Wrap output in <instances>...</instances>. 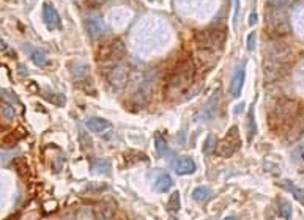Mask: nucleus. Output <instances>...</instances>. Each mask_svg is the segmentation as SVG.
I'll return each mask as SVG.
<instances>
[{"mask_svg": "<svg viewBox=\"0 0 304 220\" xmlns=\"http://www.w3.org/2000/svg\"><path fill=\"white\" fill-rule=\"evenodd\" d=\"M196 77V64L193 59H185L170 72L169 80L166 84V97L167 99H178L191 88Z\"/></svg>", "mask_w": 304, "mask_h": 220, "instance_id": "nucleus-1", "label": "nucleus"}, {"mask_svg": "<svg viewBox=\"0 0 304 220\" xmlns=\"http://www.w3.org/2000/svg\"><path fill=\"white\" fill-rule=\"evenodd\" d=\"M227 39V33L224 29H206V30H201L197 31L194 36L196 46L201 52L205 54H216L221 52L224 49V44H226Z\"/></svg>", "mask_w": 304, "mask_h": 220, "instance_id": "nucleus-2", "label": "nucleus"}, {"mask_svg": "<svg viewBox=\"0 0 304 220\" xmlns=\"http://www.w3.org/2000/svg\"><path fill=\"white\" fill-rule=\"evenodd\" d=\"M265 31L274 38H281L290 33V16L285 11V8L268 6V11L265 14Z\"/></svg>", "mask_w": 304, "mask_h": 220, "instance_id": "nucleus-3", "label": "nucleus"}, {"mask_svg": "<svg viewBox=\"0 0 304 220\" xmlns=\"http://www.w3.org/2000/svg\"><path fill=\"white\" fill-rule=\"evenodd\" d=\"M126 55V47H125V43L122 41V39H110V41L104 43L100 51L97 54V60L98 63L101 64L102 68H106L107 72L115 66V64H118L120 62H122L125 59ZM106 72V74H107Z\"/></svg>", "mask_w": 304, "mask_h": 220, "instance_id": "nucleus-4", "label": "nucleus"}, {"mask_svg": "<svg viewBox=\"0 0 304 220\" xmlns=\"http://www.w3.org/2000/svg\"><path fill=\"white\" fill-rule=\"evenodd\" d=\"M156 85V77L155 72L153 74H147L145 79L139 84V87L135 88V92L130 97V105L133 109H142L150 102L151 99V93H153Z\"/></svg>", "mask_w": 304, "mask_h": 220, "instance_id": "nucleus-5", "label": "nucleus"}, {"mask_svg": "<svg viewBox=\"0 0 304 220\" xmlns=\"http://www.w3.org/2000/svg\"><path fill=\"white\" fill-rule=\"evenodd\" d=\"M292 57V49L289 44L279 39H271L268 44H265V62L285 64Z\"/></svg>", "mask_w": 304, "mask_h": 220, "instance_id": "nucleus-6", "label": "nucleus"}, {"mask_svg": "<svg viewBox=\"0 0 304 220\" xmlns=\"http://www.w3.org/2000/svg\"><path fill=\"white\" fill-rule=\"evenodd\" d=\"M241 148V138H239V132L236 126H232L226 137L218 143V154L222 157H230Z\"/></svg>", "mask_w": 304, "mask_h": 220, "instance_id": "nucleus-7", "label": "nucleus"}, {"mask_svg": "<svg viewBox=\"0 0 304 220\" xmlns=\"http://www.w3.org/2000/svg\"><path fill=\"white\" fill-rule=\"evenodd\" d=\"M84 29L92 39H98L107 31V26L100 14H90L84 19Z\"/></svg>", "mask_w": 304, "mask_h": 220, "instance_id": "nucleus-8", "label": "nucleus"}, {"mask_svg": "<svg viewBox=\"0 0 304 220\" xmlns=\"http://www.w3.org/2000/svg\"><path fill=\"white\" fill-rule=\"evenodd\" d=\"M128 79H130V68H128V64H125L123 62L115 64V66L107 72L109 84L115 90L123 88L128 82Z\"/></svg>", "mask_w": 304, "mask_h": 220, "instance_id": "nucleus-9", "label": "nucleus"}, {"mask_svg": "<svg viewBox=\"0 0 304 220\" xmlns=\"http://www.w3.org/2000/svg\"><path fill=\"white\" fill-rule=\"evenodd\" d=\"M219 102H221V88L216 90V92L210 96V99L205 102V105L202 107L201 113H199L197 120H202V121L213 120L216 117V113H218Z\"/></svg>", "mask_w": 304, "mask_h": 220, "instance_id": "nucleus-10", "label": "nucleus"}, {"mask_svg": "<svg viewBox=\"0 0 304 220\" xmlns=\"http://www.w3.org/2000/svg\"><path fill=\"white\" fill-rule=\"evenodd\" d=\"M117 206L110 201H101L98 205L93 206L92 216L93 220H114L115 213H117Z\"/></svg>", "mask_w": 304, "mask_h": 220, "instance_id": "nucleus-11", "label": "nucleus"}, {"mask_svg": "<svg viewBox=\"0 0 304 220\" xmlns=\"http://www.w3.org/2000/svg\"><path fill=\"white\" fill-rule=\"evenodd\" d=\"M244 79H246V66L241 64V66H238L234 72V76H232V80L229 84V93L234 96V97H238L241 94V90H243V85H244Z\"/></svg>", "mask_w": 304, "mask_h": 220, "instance_id": "nucleus-12", "label": "nucleus"}, {"mask_svg": "<svg viewBox=\"0 0 304 220\" xmlns=\"http://www.w3.org/2000/svg\"><path fill=\"white\" fill-rule=\"evenodd\" d=\"M43 21L49 29H60L62 27L59 11L55 10V6L52 3L43 5Z\"/></svg>", "mask_w": 304, "mask_h": 220, "instance_id": "nucleus-13", "label": "nucleus"}, {"mask_svg": "<svg viewBox=\"0 0 304 220\" xmlns=\"http://www.w3.org/2000/svg\"><path fill=\"white\" fill-rule=\"evenodd\" d=\"M68 68H69L71 76H73V79L77 80V82H81V80H84L87 76H89V72H90L89 64L84 63V62H79V60L71 62V63L68 64Z\"/></svg>", "mask_w": 304, "mask_h": 220, "instance_id": "nucleus-14", "label": "nucleus"}, {"mask_svg": "<svg viewBox=\"0 0 304 220\" xmlns=\"http://www.w3.org/2000/svg\"><path fill=\"white\" fill-rule=\"evenodd\" d=\"M277 186H281L284 190L289 192L292 197L300 203V205L304 206V187H298L295 183L289 181V179H284V181L277 183Z\"/></svg>", "mask_w": 304, "mask_h": 220, "instance_id": "nucleus-15", "label": "nucleus"}, {"mask_svg": "<svg viewBox=\"0 0 304 220\" xmlns=\"http://www.w3.org/2000/svg\"><path fill=\"white\" fill-rule=\"evenodd\" d=\"M197 170V165L194 159L191 156H183L177 160V165H175V172L178 175H193Z\"/></svg>", "mask_w": 304, "mask_h": 220, "instance_id": "nucleus-16", "label": "nucleus"}, {"mask_svg": "<svg viewBox=\"0 0 304 220\" xmlns=\"http://www.w3.org/2000/svg\"><path fill=\"white\" fill-rule=\"evenodd\" d=\"M84 125H85V127L89 129V131H92V132H102V131H106V129L110 127L109 121L104 120V118H100V117H90V118H87Z\"/></svg>", "mask_w": 304, "mask_h": 220, "instance_id": "nucleus-17", "label": "nucleus"}, {"mask_svg": "<svg viewBox=\"0 0 304 220\" xmlns=\"http://www.w3.org/2000/svg\"><path fill=\"white\" fill-rule=\"evenodd\" d=\"M172 186H173L172 178L167 175V173H161V175L156 178V181H155V184H153V189H155V192H158V193H166Z\"/></svg>", "mask_w": 304, "mask_h": 220, "instance_id": "nucleus-18", "label": "nucleus"}, {"mask_svg": "<svg viewBox=\"0 0 304 220\" xmlns=\"http://www.w3.org/2000/svg\"><path fill=\"white\" fill-rule=\"evenodd\" d=\"M276 206H277V216L284 219V220H290L292 219V214H293V208L289 201H287L285 198L279 197L276 200Z\"/></svg>", "mask_w": 304, "mask_h": 220, "instance_id": "nucleus-19", "label": "nucleus"}, {"mask_svg": "<svg viewBox=\"0 0 304 220\" xmlns=\"http://www.w3.org/2000/svg\"><path fill=\"white\" fill-rule=\"evenodd\" d=\"M26 52H29L32 62H34L36 66H44V64L47 63L46 54L43 51H39V49H35L32 46H26Z\"/></svg>", "mask_w": 304, "mask_h": 220, "instance_id": "nucleus-20", "label": "nucleus"}, {"mask_svg": "<svg viewBox=\"0 0 304 220\" xmlns=\"http://www.w3.org/2000/svg\"><path fill=\"white\" fill-rule=\"evenodd\" d=\"M90 170L98 175H107L110 172V162L107 159H95L90 165Z\"/></svg>", "mask_w": 304, "mask_h": 220, "instance_id": "nucleus-21", "label": "nucleus"}, {"mask_svg": "<svg viewBox=\"0 0 304 220\" xmlns=\"http://www.w3.org/2000/svg\"><path fill=\"white\" fill-rule=\"evenodd\" d=\"M180 206H181L180 192H178V190H175V192H172V195L169 197V200H167L166 209H167V213L175 214V213H178V211H180Z\"/></svg>", "mask_w": 304, "mask_h": 220, "instance_id": "nucleus-22", "label": "nucleus"}, {"mask_svg": "<svg viewBox=\"0 0 304 220\" xmlns=\"http://www.w3.org/2000/svg\"><path fill=\"white\" fill-rule=\"evenodd\" d=\"M292 160L295 165L303 167L304 168V142L297 145L292 151Z\"/></svg>", "mask_w": 304, "mask_h": 220, "instance_id": "nucleus-23", "label": "nucleus"}, {"mask_svg": "<svg viewBox=\"0 0 304 220\" xmlns=\"http://www.w3.org/2000/svg\"><path fill=\"white\" fill-rule=\"evenodd\" d=\"M216 148H218V138H216L214 134H208L206 138L203 140V154H206V156H210V154L213 151H216Z\"/></svg>", "mask_w": 304, "mask_h": 220, "instance_id": "nucleus-24", "label": "nucleus"}, {"mask_svg": "<svg viewBox=\"0 0 304 220\" xmlns=\"http://www.w3.org/2000/svg\"><path fill=\"white\" fill-rule=\"evenodd\" d=\"M210 197H211V190L206 186H199L193 190V198L196 201H206Z\"/></svg>", "mask_w": 304, "mask_h": 220, "instance_id": "nucleus-25", "label": "nucleus"}, {"mask_svg": "<svg viewBox=\"0 0 304 220\" xmlns=\"http://www.w3.org/2000/svg\"><path fill=\"white\" fill-rule=\"evenodd\" d=\"M155 148H156L158 156H166L167 151H169V146H167L166 138H164L161 134H159V132L155 135Z\"/></svg>", "mask_w": 304, "mask_h": 220, "instance_id": "nucleus-26", "label": "nucleus"}, {"mask_svg": "<svg viewBox=\"0 0 304 220\" xmlns=\"http://www.w3.org/2000/svg\"><path fill=\"white\" fill-rule=\"evenodd\" d=\"M247 126H249V129H247V132H249V140H252L255 131H257V127H255V118H254V105L251 107L249 115H247Z\"/></svg>", "mask_w": 304, "mask_h": 220, "instance_id": "nucleus-27", "label": "nucleus"}, {"mask_svg": "<svg viewBox=\"0 0 304 220\" xmlns=\"http://www.w3.org/2000/svg\"><path fill=\"white\" fill-rule=\"evenodd\" d=\"M14 167H16V170H18V172H19L21 176H26V175H29V172H30V168H29V165H27V162L24 160V159H16Z\"/></svg>", "mask_w": 304, "mask_h": 220, "instance_id": "nucleus-28", "label": "nucleus"}, {"mask_svg": "<svg viewBox=\"0 0 304 220\" xmlns=\"http://www.w3.org/2000/svg\"><path fill=\"white\" fill-rule=\"evenodd\" d=\"M295 0H268V6L273 8H287L290 6Z\"/></svg>", "mask_w": 304, "mask_h": 220, "instance_id": "nucleus-29", "label": "nucleus"}, {"mask_svg": "<svg viewBox=\"0 0 304 220\" xmlns=\"http://www.w3.org/2000/svg\"><path fill=\"white\" fill-rule=\"evenodd\" d=\"M46 99L49 102H54L55 105H65V102H67L63 94H46Z\"/></svg>", "mask_w": 304, "mask_h": 220, "instance_id": "nucleus-30", "label": "nucleus"}, {"mask_svg": "<svg viewBox=\"0 0 304 220\" xmlns=\"http://www.w3.org/2000/svg\"><path fill=\"white\" fill-rule=\"evenodd\" d=\"M2 113L5 115V118H8V120H11V118L16 115V112L13 110V107H10V105H3V107H2Z\"/></svg>", "mask_w": 304, "mask_h": 220, "instance_id": "nucleus-31", "label": "nucleus"}, {"mask_svg": "<svg viewBox=\"0 0 304 220\" xmlns=\"http://www.w3.org/2000/svg\"><path fill=\"white\" fill-rule=\"evenodd\" d=\"M255 49V33L252 31V33H249V36H247V51L252 52Z\"/></svg>", "mask_w": 304, "mask_h": 220, "instance_id": "nucleus-32", "label": "nucleus"}, {"mask_svg": "<svg viewBox=\"0 0 304 220\" xmlns=\"http://www.w3.org/2000/svg\"><path fill=\"white\" fill-rule=\"evenodd\" d=\"M255 24H257V14L252 13V14L249 16V26H255Z\"/></svg>", "mask_w": 304, "mask_h": 220, "instance_id": "nucleus-33", "label": "nucleus"}, {"mask_svg": "<svg viewBox=\"0 0 304 220\" xmlns=\"http://www.w3.org/2000/svg\"><path fill=\"white\" fill-rule=\"evenodd\" d=\"M222 220H238L236 217H226V219H222Z\"/></svg>", "mask_w": 304, "mask_h": 220, "instance_id": "nucleus-34", "label": "nucleus"}, {"mask_svg": "<svg viewBox=\"0 0 304 220\" xmlns=\"http://www.w3.org/2000/svg\"><path fill=\"white\" fill-rule=\"evenodd\" d=\"M169 220H178V219H177V217H170Z\"/></svg>", "mask_w": 304, "mask_h": 220, "instance_id": "nucleus-35", "label": "nucleus"}]
</instances>
